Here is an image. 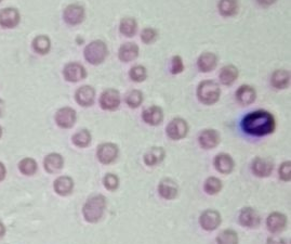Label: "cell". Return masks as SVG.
<instances>
[{"instance_id": "obj_11", "label": "cell", "mask_w": 291, "mask_h": 244, "mask_svg": "<svg viewBox=\"0 0 291 244\" xmlns=\"http://www.w3.org/2000/svg\"><path fill=\"white\" fill-rule=\"evenodd\" d=\"M199 224L207 231L215 230L221 224V215L214 210H207L201 214Z\"/></svg>"}, {"instance_id": "obj_22", "label": "cell", "mask_w": 291, "mask_h": 244, "mask_svg": "<svg viewBox=\"0 0 291 244\" xmlns=\"http://www.w3.org/2000/svg\"><path fill=\"white\" fill-rule=\"evenodd\" d=\"M139 46L135 42H126L119 48L118 58L122 62H131L139 56Z\"/></svg>"}, {"instance_id": "obj_45", "label": "cell", "mask_w": 291, "mask_h": 244, "mask_svg": "<svg viewBox=\"0 0 291 244\" xmlns=\"http://www.w3.org/2000/svg\"><path fill=\"white\" fill-rule=\"evenodd\" d=\"M5 233H6V227H5V225L3 224L2 221H0V238H2V236H4Z\"/></svg>"}, {"instance_id": "obj_47", "label": "cell", "mask_w": 291, "mask_h": 244, "mask_svg": "<svg viewBox=\"0 0 291 244\" xmlns=\"http://www.w3.org/2000/svg\"><path fill=\"white\" fill-rule=\"evenodd\" d=\"M2 136H3V128L0 127V138H2Z\"/></svg>"}, {"instance_id": "obj_17", "label": "cell", "mask_w": 291, "mask_h": 244, "mask_svg": "<svg viewBox=\"0 0 291 244\" xmlns=\"http://www.w3.org/2000/svg\"><path fill=\"white\" fill-rule=\"evenodd\" d=\"M236 100L242 105H250L257 99V92L253 87L249 85H242L235 93Z\"/></svg>"}, {"instance_id": "obj_2", "label": "cell", "mask_w": 291, "mask_h": 244, "mask_svg": "<svg viewBox=\"0 0 291 244\" xmlns=\"http://www.w3.org/2000/svg\"><path fill=\"white\" fill-rule=\"evenodd\" d=\"M106 209V199L105 197L98 195L91 197L84 205L83 213L84 217L89 222H98L103 217Z\"/></svg>"}, {"instance_id": "obj_32", "label": "cell", "mask_w": 291, "mask_h": 244, "mask_svg": "<svg viewBox=\"0 0 291 244\" xmlns=\"http://www.w3.org/2000/svg\"><path fill=\"white\" fill-rule=\"evenodd\" d=\"M91 133L88 129H82L78 131L74 136L71 137V141L74 145L78 148H87L91 143Z\"/></svg>"}, {"instance_id": "obj_26", "label": "cell", "mask_w": 291, "mask_h": 244, "mask_svg": "<svg viewBox=\"0 0 291 244\" xmlns=\"http://www.w3.org/2000/svg\"><path fill=\"white\" fill-rule=\"evenodd\" d=\"M271 84L276 89H286L290 85V73L287 70H276L271 76Z\"/></svg>"}, {"instance_id": "obj_19", "label": "cell", "mask_w": 291, "mask_h": 244, "mask_svg": "<svg viewBox=\"0 0 291 244\" xmlns=\"http://www.w3.org/2000/svg\"><path fill=\"white\" fill-rule=\"evenodd\" d=\"M266 224H267L268 230H270L272 233H278V232H281L283 229L286 228L287 217L281 213L274 212L267 217Z\"/></svg>"}, {"instance_id": "obj_44", "label": "cell", "mask_w": 291, "mask_h": 244, "mask_svg": "<svg viewBox=\"0 0 291 244\" xmlns=\"http://www.w3.org/2000/svg\"><path fill=\"white\" fill-rule=\"evenodd\" d=\"M257 2L260 4V5H262V6H271V5H273V4H275V2L276 0H257Z\"/></svg>"}, {"instance_id": "obj_39", "label": "cell", "mask_w": 291, "mask_h": 244, "mask_svg": "<svg viewBox=\"0 0 291 244\" xmlns=\"http://www.w3.org/2000/svg\"><path fill=\"white\" fill-rule=\"evenodd\" d=\"M104 187L110 191H115L119 186V178L114 174H106L103 178Z\"/></svg>"}, {"instance_id": "obj_13", "label": "cell", "mask_w": 291, "mask_h": 244, "mask_svg": "<svg viewBox=\"0 0 291 244\" xmlns=\"http://www.w3.org/2000/svg\"><path fill=\"white\" fill-rule=\"evenodd\" d=\"M21 16L16 8H5L0 10V26L4 28H14L20 23Z\"/></svg>"}, {"instance_id": "obj_18", "label": "cell", "mask_w": 291, "mask_h": 244, "mask_svg": "<svg viewBox=\"0 0 291 244\" xmlns=\"http://www.w3.org/2000/svg\"><path fill=\"white\" fill-rule=\"evenodd\" d=\"M215 169L221 174L228 175L231 174L235 166V162L233 157L227 153H220L215 156L214 159Z\"/></svg>"}, {"instance_id": "obj_6", "label": "cell", "mask_w": 291, "mask_h": 244, "mask_svg": "<svg viewBox=\"0 0 291 244\" xmlns=\"http://www.w3.org/2000/svg\"><path fill=\"white\" fill-rule=\"evenodd\" d=\"M121 102V97L118 90L114 88H108L102 92L100 97V105L103 110L115 111L118 109Z\"/></svg>"}, {"instance_id": "obj_12", "label": "cell", "mask_w": 291, "mask_h": 244, "mask_svg": "<svg viewBox=\"0 0 291 244\" xmlns=\"http://www.w3.org/2000/svg\"><path fill=\"white\" fill-rule=\"evenodd\" d=\"M75 100L79 105L84 107L91 106L96 100V89L89 85L82 86L75 92Z\"/></svg>"}, {"instance_id": "obj_14", "label": "cell", "mask_w": 291, "mask_h": 244, "mask_svg": "<svg viewBox=\"0 0 291 244\" xmlns=\"http://www.w3.org/2000/svg\"><path fill=\"white\" fill-rule=\"evenodd\" d=\"M198 140L202 149H214L220 143V134L215 129H205L199 134Z\"/></svg>"}, {"instance_id": "obj_20", "label": "cell", "mask_w": 291, "mask_h": 244, "mask_svg": "<svg viewBox=\"0 0 291 244\" xmlns=\"http://www.w3.org/2000/svg\"><path fill=\"white\" fill-rule=\"evenodd\" d=\"M239 221L245 227L257 228L260 225V215L252 207H245L239 215Z\"/></svg>"}, {"instance_id": "obj_30", "label": "cell", "mask_w": 291, "mask_h": 244, "mask_svg": "<svg viewBox=\"0 0 291 244\" xmlns=\"http://www.w3.org/2000/svg\"><path fill=\"white\" fill-rule=\"evenodd\" d=\"M33 49L39 54H47L51 49V40L47 35L36 36L33 40Z\"/></svg>"}, {"instance_id": "obj_27", "label": "cell", "mask_w": 291, "mask_h": 244, "mask_svg": "<svg viewBox=\"0 0 291 244\" xmlns=\"http://www.w3.org/2000/svg\"><path fill=\"white\" fill-rule=\"evenodd\" d=\"M166 156V152L162 147H153L144 154V163L148 166H156L157 164L162 163Z\"/></svg>"}, {"instance_id": "obj_28", "label": "cell", "mask_w": 291, "mask_h": 244, "mask_svg": "<svg viewBox=\"0 0 291 244\" xmlns=\"http://www.w3.org/2000/svg\"><path fill=\"white\" fill-rule=\"evenodd\" d=\"M238 75H239L238 69L235 66L229 64V66H225L221 69L219 75L220 82L225 86H231L237 81Z\"/></svg>"}, {"instance_id": "obj_43", "label": "cell", "mask_w": 291, "mask_h": 244, "mask_svg": "<svg viewBox=\"0 0 291 244\" xmlns=\"http://www.w3.org/2000/svg\"><path fill=\"white\" fill-rule=\"evenodd\" d=\"M6 174H7V170H6L5 165L3 163H0V181H3L6 178Z\"/></svg>"}, {"instance_id": "obj_15", "label": "cell", "mask_w": 291, "mask_h": 244, "mask_svg": "<svg viewBox=\"0 0 291 244\" xmlns=\"http://www.w3.org/2000/svg\"><path fill=\"white\" fill-rule=\"evenodd\" d=\"M142 118L147 124L151 126H157L162 124L164 119V111L161 106L152 105L143 111Z\"/></svg>"}, {"instance_id": "obj_9", "label": "cell", "mask_w": 291, "mask_h": 244, "mask_svg": "<svg viewBox=\"0 0 291 244\" xmlns=\"http://www.w3.org/2000/svg\"><path fill=\"white\" fill-rule=\"evenodd\" d=\"M119 149L112 142L101 143L97 150V156L102 164H112L118 156Z\"/></svg>"}, {"instance_id": "obj_21", "label": "cell", "mask_w": 291, "mask_h": 244, "mask_svg": "<svg viewBox=\"0 0 291 244\" xmlns=\"http://www.w3.org/2000/svg\"><path fill=\"white\" fill-rule=\"evenodd\" d=\"M178 185L170 178H165L158 186V192L166 200H173L178 196Z\"/></svg>"}, {"instance_id": "obj_8", "label": "cell", "mask_w": 291, "mask_h": 244, "mask_svg": "<svg viewBox=\"0 0 291 244\" xmlns=\"http://www.w3.org/2000/svg\"><path fill=\"white\" fill-rule=\"evenodd\" d=\"M64 78L69 83L84 81L87 77V70L83 64L78 62H69L63 69Z\"/></svg>"}, {"instance_id": "obj_23", "label": "cell", "mask_w": 291, "mask_h": 244, "mask_svg": "<svg viewBox=\"0 0 291 244\" xmlns=\"http://www.w3.org/2000/svg\"><path fill=\"white\" fill-rule=\"evenodd\" d=\"M217 66V56L213 52H203L197 60V67L202 73H209Z\"/></svg>"}, {"instance_id": "obj_38", "label": "cell", "mask_w": 291, "mask_h": 244, "mask_svg": "<svg viewBox=\"0 0 291 244\" xmlns=\"http://www.w3.org/2000/svg\"><path fill=\"white\" fill-rule=\"evenodd\" d=\"M158 38V31L153 27H145L141 32V39L144 44L150 45Z\"/></svg>"}, {"instance_id": "obj_46", "label": "cell", "mask_w": 291, "mask_h": 244, "mask_svg": "<svg viewBox=\"0 0 291 244\" xmlns=\"http://www.w3.org/2000/svg\"><path fill=\"white\" fill-rule=\"evenodd\" d=\"M4 105H5V102L3 101L2 99H0V116L3 115V111H4Z\"/></svg>"}, {"instance_id": "obj_40", "label": "cell", "mask_w": 291, "mask_h": 244, "mask_svg": "<svg viewBox=\"0 0 291 244\" xmlns=\"http://www.w3.org/2000/svg\"><path fill=\"white\" fill-rule=\"evenodd\" d=\"M171 73L172 74H180L184 71V63L180 55H174L171 60Z\"/></svg>"}, {"instance_id": "obj_41", "label": "cell", "mask_w": 291, "mask_h": 244, "mask_svg": "<svg viewBox=\"0 0 291 244\" xmlns=\"http://www.w3.org/2000/svg\"><path fill=\"white\" fill-rule=\"evenodd\" d=\"M279 177L283 181H290L291 179V162H283L279 167Z\"/></svg>"}, {"instance_id": "obj_24", "label": "cell", "mask_w": 291, "mask_h": 244, "mask_svg": "<svg viewBox=\"0 0 291 244\" xmlns=\"http://www.w3.org/2000/svg\"><path fill=\"white\" fill-rule=\"evenodd\" d=\"M43 166L49 174H54L61 170L64 166V159L59 153H50L45 157Z\"/></svg>"}, {"instance_id": "obj_16", "label": "cell", "mask_w": 291, "mask_h": 244, "mask_svg": "<svg viewBox=\"0 0 291 244\" xmlns=\"http://www.w3.org/2000/svg\"><path fill=\"white\" fill-rule=\"evenodd\" d=\"M274 164L271 160L256 157L252 162V171L258 177H268L273 171Z\"/></svg>"}, {"instance_id": "obj_48", "label": "cell", "mask_w": 291, "mask_h": 244, "mask_svg": "<svg viewBox=\"0 0 291 244\" xmlns=\"http://www.w3.org/2000/svg\"><path fill=\"white\" fill-rule=\"evenodd\" d=\"M2 2H3V0H0V3H2Z\"/></svg>"}, {"instance_id": "obj_5", "label": "cell", "mask_w": 291, "mask_h": 244, "mask_svg": "<svg viewBox=\"0 0 291 244\" xmlns=\"http://www.w3.org/2000/svg\"><path fill=\"white\" fill-rule=\"evenodd\" d=\"M86 11L83 6L78 4L68 5L63 11V19L68 25H78L84 22Z\"/></svg>"}, {"instance_id": "obj_29", "label": "cell", "mask_w": 291, "mask_h": 244, "mask_svg": "<svg viewBox=\"0 0 291 244\" xmlns=\"http://www.w3.org/2000/svg\"><path fill=\"white\" fill-rule=\"evenodd\" d=\"M217 8L222 17H233L238 12V0H220Z\"/></svg>"}, {"instance_id": "obj_10", "label": "cell", "mask_w": 291, "mask_h": 244, "mask_svg": "<svg viewBox=\"0 0 291 244\" xmlns=\"http://www.w3.org/2000/svg\"><path fill=\"white\" fill-rule=\"evenodd\" d=\"M54 118L57 126L64 129H68L75 125L77 114L76 111L74 109H71V107L64 106L57 110Z\"/></svg>"}, {"instance_id": "obj_36", "label": "cell", "mask_w": 291, "mask_h": 244, "mask_svg": "<svg viewBox=\"0 0 291 244\" xmlns=\"http://www.w3.org/2000/svg\"><path fill=\"white\" fill-rule=\"evenodd\" d=\"M129 76L135 83H142L148 77V70L143 66H134L130 69Z\"/></svg>"}, {"instance_id": "obj_4", "label": "cell", "mask_w": 291, "mask_h": 244, "mask_svg": "<svg viewBox=\"0 0 291 244\" xmlns=\"http://www.w3.org/2000/svg\"><path fill=\"white\" fill-rule=\"evenodd\" d=\"M84 55L87 62H89L92 66H99L107 58L108 49L103 40H93L86 46Z\"/></svg>"}, {"instance_id": "obj_7", "label": "cell", "mask_w": 291, "mask_h": 244, "mask_svg": "<svg viewBox=\"0 0 291 244\" xmlns=\"http://www.w3.org/2000/svg\"><path fill=\"white\" fill-rule=\"evenodd\" d=\"M167 135L172 140H181L185 138L188 134V125L186 120L177 117L173 118L166 128Z\"/></svg>"}, {"instance_id": "obj_1", "label": "cell", "mask_w": 291, "mask_h": 244, "mask_svg": "<svg viewBox=\"0 0 291 244\" xmlns=\"http://www.w3.org/2000/svg\"><path fill=\"white\" fill-rule=\"evenodd\" d=\"M244 132L256 137H263L273 134L276 128V120L273 114L265 110H257L247 114L242 121Z\"/></svg>"}, {"instance_id": "obj_34", "label": "cell", "mask_w": 291, "mask_h": 244, "mask_svg": "<svg viewBox=\"0 0 291 244\" xmlns=\"http://www.w3.org/2000/svg\"><path fill=\"white\" fill-rule=\"evenodd\" d=\"M19 169L23 175L33 176L37 171V163L31 157H25L20 162Z\"/></svg>"}, {"instance_id": "obj_35", "label": "cell", "mask_w": 291, "mask_h": 244, "mask_svg": "<svg viewBox=\"0 0 291 244\" xmlns=\"http://www.w3.org/2000/svg\"><path fill=\"white\" fill-rule=\"evenodd\" d=\"M217 244H238V235L236 231L232 229L223 230L219 235L216 236Z\"/></svg>"}, {"instance_id": "obj_42", "label": "cell", "mask_w": 291, "mask_h": 244, "mask_svg": "<svg viewBox=\"0 0 291 244\" xmlns=\"http://www.w3.org/2000/svg\"><path fill=\"white\" fill-rule=\"evenodd\" d=\"M266 244H286L285 240L281 238H276V236H271L267 239Z\"/></svg>"}, {"instance_id": "obj_25", "label": "cell", "mask_w": 291, "mask_h": 244, "mask_svg": "<svg viewBox=\"0 0 291 244\" xmlns=\"http://www.w3.org/2000/svg\"><path fill=\"white\" fill-rule=\"evenodd\" d=\"M53 188L59 196H68L74 189V180L68 176H61L55 179Z\"/></svg>"}, {"instance_id": "obj_31", "label": "cell", "mask_w": 291, "mask_h": 244, "mask_svg": "<svg viewBox=\"0 0 291 244\" xmlns=\"http://www.w3.org/2000/svg\"><path fill=\"white\" fill-rule=\"evenodd\" d=\"M119 31L126 37H132L137 31V23L135 19L130 17L122 18L119 24Z\"/></svg>"}, {"instance_id": "obj_3", "label": "cell", "mask_w": 291, "mask_h": 244, "mask_svg": "<svg viewBox=\"0 0 291 244\" xmlns=\"http://www.w3.org/2000/svg\"><path fill=\"white\" fill-rule=\"evenodd\" d=\"M221 96L220 86L213 81H202L197 87L198 100L206 105H212L219 101Z\"/></svg>"}, {"instance_id": "obj_37", "label": "cell", "mask_w": 291, "mask_h": 244, "mask_svg": "<svg viewBox=\"0 0 291 244\" xmlns=\"http://www.w3.org/2000/svg\"><path fill=\"white\" fill-rule=\"evenodd\" d=\"M203 189H205L208 195H216L222 189V181L216 177H209L205 182V186H203Z\"/></svg>"}, {"instance_id": "obj_33", "label": "cell", "mask_w": 291, "mask_h": 244, "mask_svg": "<svg viewBox=\"0 0 291 244\" xmlns=\"http://www.w3.org/2000/svg\"><path fill=\"white\" fill-rule=\"evenodd\" d=\"M143 92L141 90H137V89H133V90H130L125 98V101L126 103L130 106L132 107V109H136V107H139L142 102H143Z\"/></svg>"}]
</instances>
